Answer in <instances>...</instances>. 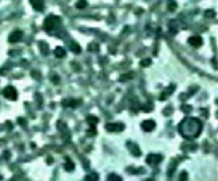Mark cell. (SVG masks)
<instances>
[{"instance_id": "1", "label": "cell", "mask_w": 218, "mask_h": 181, "mask_svg": "<svg viewBox=\"0 0 218 181\" xmlns=\"http://www.w3.org/2000/svg\"><path fill=\"white\" fill-rule=\"evenodd\" d=\"M202 121L198 120V118L194 117H187L184 118L180 125H178V131H180V135L183 138L188 139V140H192V139L198 138L200 132H202Z\"/></svg>"}, {"instance_id": "2", "label": "cell", "mask_w": 218, "mask_h": 181, "mask_svg": "<svg viewBox=\"0 0 218 181\" xmlns=\"http://www.w3.org/2000/svg\"><path fill=\"white\" fill-rule=\"evenodd\" d=\"M60 25V18L59 16H55V15H49L45 19V22H44V30L48 33L53 32L57 26Z\"/></svg>"}, {"instance_id": "3", "label": "cell", "mask_w": 218, "mask_h": 181, "mask_svg": "<svg viewBox=\"0 0 218 181\" xmlns=\"http://www.w3.org/2000/svg\"><path fill=\"white\" fill-rule=\"evenodd\" d=\"M3 95L7 99H12V101H15V99L18 98V93H16L15 87H12V86H7V87H6V89L3 90Z\"/></svg>"}, {"instance_id": "4", "label": "cell", "mask_w": 218, "mask_h": 181, "mask_svg": "<svg viewBox=\"0 0 218 181\" xmlns=\"http://www.w3.org/2000/svg\"><path fill=\"white\" fill-rule=\"evenodd\" d=\"M162 159H164V157L161 155V154L153 153V154H149V155H147L146 162L149 163V165H158V163L162 161Z\"/></svg>"}, {"instance_id": "5", "label": "cell", "mask_w": 218, "mask_h": 181, "mask_svg": "<svg viewBox=\"0 0 218 181\" xmlns=\"http://www.w3.org/2000/svg\"><path fill=\"white\" fill-rule=\"evenodd\" d=\"M105 128L109 132H121L124 130V124L123 123H108Z\"/></svg>"}, {"instance_id": "6", "label": "cell", "mask_w": 218, "mask_h": 181, "mask_svg": "<svg viewBox=\"0 0 218 181\" xmlns=\"http://www.w3.org/2000/svg\"><path fill=\"white\" fill-rule=\"evenodd\" d=\"M22 37H23V33L20 32V30H15V32H12L11 34H10V37H8V41H10L11 44L19 42L20 39H22Z\"/></svg>"}, {"instance_id": "7", "label": "cell", "mask_w": 218, "mask_h": 181, "mask_svg": "<svg viewBox=\"0 0 218 181\" xmlns=\"http://www.w3.org/2000/svg\"><path fill=\"white\" fill-rule=\"evenodd\" d=\"M188 44H190L191 46H194V48H199V46H202V44H203V39L200 36H192L188 38Z\"/></svg>"}, {"instance_id": "8", "label": "cell", "mask_w": 218, "mask_h": 181, "mask_svg": "<svg viewBox=\"0 0 218 181\" xmlns=\"http://www.w3.org/2000/svg\"><path fill=\"white\" fill-rule=\"evenodd\" d=\"M155 128V121L154 120H145L142 123V130L145 132H151Z\"/></svg>"}, {"instance_id": "9", "label": "cell", "mask_w": 218, "mask_h": 181, "mask_svg": "<svg viewBox=\"0 0 218 181\" xmlns=\"http://www.w3.org/2000/svg\"><path fill=\"white\" fill-rule=\"evenodd\" d=\"M127 147L131 150V153H132V155H134V157H140V150H139V147L135 144V143L128 142L127 143Z\"/></svg>"}, {"instance_id": "10", "label": "cell", "mask_w": 218, "mask_h": 181, "mask_svg": "<svg viewBox=\"0 0 218 181\" xmlns=\"http://www.w3.org/2000/svg\"><path fill=\"white\" fill-rule=\"evenodd\" d=\"M30 4L33 6V8H34V10H37V11H42V8H44V0H30Z\"/></svg>"}, {"instance_id": "11", "label": "cell", "mask_w": 218, "mask_h": 181, "mask_svg": "<svg viewBox=\"0 0 218 181\" xmlns=\"http://www.w3.org/2000/svg\"><path fill=\"white\" fill-rule=\"evenodd\" d=\"M64 169H66V172H74V169H75V163L70 159V158H66V163H64Z\"/></svg>"}, {"instance_id": "12", "label": "cell", "mask_w": 218, "mask_h": 181, "mask_svg": "<svg viewBox=\"0 0 218 181\" xmlns=\"http://www.w3.org/2000/svg\"><path fill=\"white\" fill-rule=\"evenodd\" d=\"M63 106H76V105H79L80 104V101H74V99H64L63 102Z\"/></svg>"}, {"instance_id": "13", "label": "cell", "mask_w": 218, "mask_h": 181, "mask_svg": "<svg viewBox=\"0 0 218 181\" xmlns=\"http://www.w3.org/2000/svg\"><path fill=\"white\" fill-rule=\"evenodd\" d=\"M55 56L57 57V59H61V57H64V56H66V51H64L61 46L55 48Z\"/></svg>"}, {"instance_id": "14", "label": "cell", "mask_w": 218, "mask_h": 181, "mask_svg": "<svg viewBox=\"0 0 218 181\" xmlns=\"http://www.w3.org/2000/svg\"><path fill=\"white\" fill-rule=\"evenodd\" d=\"M99 180V176L97 173H90V174H87L86 177H85L83 181H98Z\"/></svg>"}, {"instance_id": "15", "label": "cell", "mask_w": 218, "mask_h": 181, "mask_svg": "<svg viewBox=\"0 0 218 181\" xmlns=\"http://www.w3.org/2000/svg\"><path fill=\"white\" fill-rule=\"evenodd\" d=\"M107 181H123L121 177H120L119 174H115V173H111L109 176L107 177Z\"/></svg>"}, {"instance_id": "16", "label": "cell", "mask_w": 218, "mask_h": 181, "mask_svg": "<svg viewBox=\"0 0 218 181\" xmlns=\"http://www.w3.org/2000/svg\"><path fill=\"white\" fill-rule=\"evenodd\" d=\"M40 49L42 55H48V52H49V48H48L47 42H40Z\"/></svg>"}, {"instance_id": "17", "label": "cell", "mask_w": 218, "mask_h": 181, "mask_svg": "<svg viewBox=\"0 0 218 181\" xmlns=\"http://www.w3.org/2000/svg\"><path fill=\"white\" fill-rule=\"evenodd\" d=\"M86 120H87V123H89V124H90L91 127H94L95 124L98 123V118L95 117V116H89V117H87Z\"/></svg>"}, {"instance_id": "18", "label": "cell", "mask_w": 218, "mask_h": 181, "mask_svg": "<svg viewBox=\"0 0 218 181\" xmlns=\"http://www.w3.org/2000/svg\"><path fill=\"white\" fill-rule=\"evenodd\" d=\"M70 46H71V51L74 52V53H80V51H82V49H80V46L76 42H72Z\"/></svg>"}, {"instance_id": "19", "label": "cell", "mask_w": 218, "mask_h": 181, "mask_svg": "<svg viewBox=\"0 0 218 181\" xmlns=\"http://www.w3.org/2000/svg\"><path fill=\"white\" fill-rule=\"evenodd\" d=\"M85 7H87L86 0H78L76 1V8H85Z\"/></svg>"}, {"instance_id": "20", "label": "cell", "mask_w": 218, "mask_h": 181, "mask_svg": "<svg viewBox=\"0 0 218 181\" xmlns=\"http://www.w3.org/2000/svg\"><path fill=\"white\" fill-rule=\"evenodd\" d=\"M128 79H132V72H130V74H126V75H123V76L120 78V82H124V80H128Z\"/></svg>"}, {"instance_id": "21", "label": "cell", "mask_w": 218, "mask_h": 181, "mask_svg": "<svg viewBox=\"0 0 218 181\" xmlns=\"http://www.w3.org/2000/svg\"><path fill=\"white\" fill-rule=\"evenodd\" d=\"M151 64V60L150 59H145V60H142L140 61V65H143V67H149Z\"/></svg>"}, {"instance_id": "22", "label": "cell", "mask_w": 218, "mask_h": 181, "mask_svg": "<svg viewBox=\"0 0 218 181\" xmlns=\"http://www.w3.org/2000/svg\"><path fill=\"white\" fill-rule=\"evenodd\" d=\"M176 7H177V4L174 3V1H171V3H169V11H173V10H176Z\"/></svg>"}, {"instance_id": "23", "label": "cell", "mask_w": 218, "mask_h": 181, "mask_svg": "<svg viewBox=\"0 0 218 181\" xmlns=\"http://www.w3.org/2000/svg\"><path fill=\"white\" fill-rule=\"evenodd\" d=\"M89 49H90V51H98V44H91L90 46H89Z\"/></svg>"}, {"instance_id": "24", "label": "cell", "mask_w": 218, "mask_h": 181, "mask_svg": "<svg viewBox=\"0 0 218 181\" xmlns=\"http://www.w3.org/2000/svg\"><path fill=\"white\" fill-rule=\"evenodd\" d=\"M51 79H52V82H53V83H59V82H60L59 76H57L56 74H55V75H52V78H51Z\"/></svg>"}, {"instance_id": "25", "label": "cell", "mask_w": 218, "mask_h": 181, "mask_svg": "<svg viewBox=\"0 0 218 181\" xmlns=\"http://www.w3.org/2000/svg\"><path fill=\"white\" fill-rule=\"evenodd\" d=\"M187 180V173L186 172H183L181 176H180V181H186Z\"/></svg>"}, {"instance_id": "26", "label": "cell", "mask_w": 218, "mask_h": 181, "mask_svg": "<svg viewBox=\"0 0 218 181\" xmlns=\"http://www.w3.org/2000/svg\"><path fill=\"white\" fill-rule=\"evenodd\" d=\"M89 131H90V132H89V135H91V136H93V135H95V130H94V127H91V128H90V130H89Z\"/></svg>"}, {"instance_id": "27", "label": "cell", "mask_w": 218, "mask_h": 181, "mask_svg": "<svg viewBox=\"0 0 218 181\" xmlns=\"http://www.w3.org/2000/svg\"><path fill=\"white\" fill-rule=\"evenodd\" d=\"M183 110L184 112H191V106H183Z\"/></svg>"}, {"instance_id": "28", "label": "cell", "mask_w": 218, "mask_h": 181, "mask_svg": "<svg viewBox=\"0 0 218 181\" xmlns=\"http://www.w3.org/2000/svg\"><path fill=\"white\" fill-rule=\"evenodd\" d=\"M146 181H154V180H146Z\"/></svg>"}]
</instances>
